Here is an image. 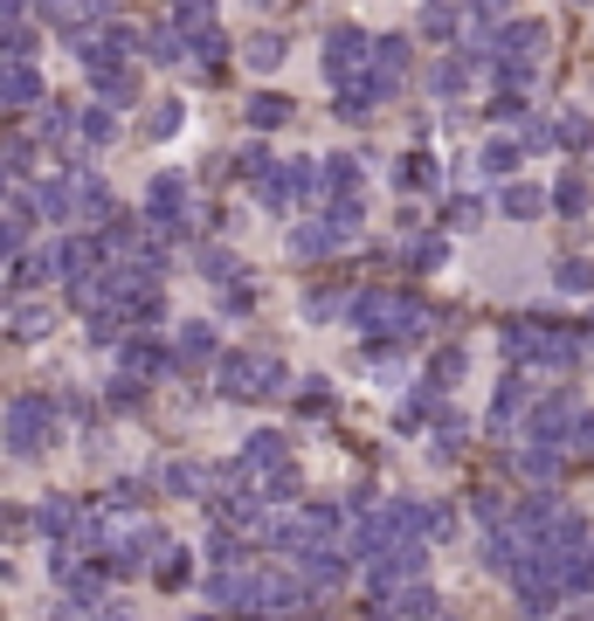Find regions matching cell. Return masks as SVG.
<instances>
[{
	"label": "cell",
	"mask_w": 594,
	"mask_h": 621,
	"mask_svg": "<svg viewBox=\"0 0 594 621\" xmlns=\"http://www.w3.org/2000/svg\"><path fill=\"white\" fill-rule=\"evenodd\" d=\"M353 325L367 331V339L380 346H401V339H422L429 331V310L415 304V297H401V291H359L353 297Z\"/></svg>",
	"instance_id": "obj_1"
},
{
	"label": "cell",
	"mask_w": 594,
	"mask_h": 621,
	"mask_svg": "<svg viewBox=\"0 0 594 621\" xmlns=\"http://www.w3.org/2000/svg\"><path fill=\"white\" fill-rule=\"evenodd\" d=\"M505 352L519 359V367H574V359H581V331L547 325V318H519V325H505Z\"/></svg>",
	"instance_id": "obj_2"
},
{
	"label": "cell",
	"mask_w": 594,
	"mask_h": 621,
	"mask_svg": "<svg viewBox=\"0 0 594 621\" xmlns=\"http://www.w3.org/2000/svg\"><path fill=\"white\" fill-rule=\"evenodd\" d=\"M283 359H270V352H222L215 359V386L228 401H256V394H283Z\"/></svg>",
	"instance_id": "obj_3"
},
{
	"label": "cell",
	"mask_w": 594,
	"mask_h": 621,
	"mask_svg": "<svg viewBox=\"0 0 594 621\" xmlns=\"http://www.w3.org/2000/svg\"><path fill=\"white\" fill-rule=\"evenodd\" d=\"M547 21H511V29L490 42V56H498V76H505V90H526L532 76H539V56H547Z\"/></svg>",
	"instance_id": "obj_4"
},
{
	"label": "cell",
	"mask_w": 594,
	"mask_h": 621,
	"mask_svg": "<svg viewBox=\"0 0 594 621\" xmlns=\"http://www.w3.org/2000/svg\"><path fill=\"white\" fill-rule=\"evenodd\" d=\"M48 443H56V407H48V394H21L8 407V449L14 456H42Z\"/></svg>",
	"instance_id": "obj_5"
},
{
	"label": "cell",
	"mask_w": 594,
	"mask_h": 621,
	"mask_svg": "<svg viewBox=\"0 0 594 621\" xmlns=\"http://www.w3.org/2000/svg\"><path fill=\"white\" fill-rule=\"evenodd\" d=\"M367 56H374V42L359 35V29H332V35H325V76H332V84L367 76Z\"/></svg>",
	"instance_id": "obj_6"
},
{
	"label": "cell",
	"mask_w": 594,
	"mask_h": 621,
	"mask_svg": "<svg viewBox=\"0 0 594 621\" xmlns=\"http://www.w3.org/2000/svg\"><path fill=\"white\" fill-rule=\"evenodd\" d=\"M145 221H152V228H187V179H180V173L152 179V194H145Z\"/></svg>",
	"instance_id": "obj_7"
},
{
	"label": "cell",
	"mask_w": 594,
	"mask_h": 621,
	"mask_svg": "<svg viewBox=\"0 0 594 621\" xmlns=\"http://www.w3.org/2000/svg\"><path fill=\"white\" fill-rule=\"evenodd\" d=\"M29 103H42V76L21 56H0V111H29Z\"/></svg>",
	"instance_id": "obj_8"
},
{
	"label": "cell",
	"mask_w": 594,
	"mask_h": 621,
	"mask_svg": "<svg viewBox=\"0 0 594 621\" xmlns=\"http://www.w3.org/2000/svg\"><path fill=\"white\" fill-rule=\"evenodd\" d=\"M304 601V587L291 580V574H256V601H249V614H291Z\"/></svg>",
	"instance_id": "obj_9"
},
{
	"label": "cell",
	"mask_w": 594,
	"mask_h": 621,
	"mask_svg": "<svg viewBox=\"0 0 594 621\" xmlns=\"http://www.w3.org/2000/svg\"><path fill=\"white\" fill-rule=\"evenodd\" d=\"M208 601L215 608H249L256 601V574H242V566H215V574H208Z\"/></svg>",
	"instance_id": "obj_10"
},
{
	"label": "cell",
	"mask_w": 594,
	"mask_h": 621,
	"mask_svg": "<svg viewBox=\"0 0 594 621\" xmlns=\"http://www.w3.org/2000/svg\"><path fill=\"white\" fill-rule=\"evenodd\" d=\"M118 359H125V373H132V380L166 373V367H173V352H160V339H125V346H118Z\"/></svg>",
	"instance_id": "obj_11"
},
{
	"label": "cell",
	"mask_w": 594,
	"mask_h": 621,
	"mask_svg": "<svg viewBox=\"0 0 594 621\" xmlns=\"http://www.w3.org/2000/svg\"><path fill=\"white\" fill-rule=\"evenodd\" d=\"M519 414H532V386H526V380H505V386H498V401H490V428L505 435L511 422H519Z\"/></svg>",
	"instance_id": "obj_12"
},
{
	"label": "cell",
	"mask_w": 594,
	"mask_h": 621,
	"mask_svg": "<svg viewBox=\"0 0 594 621\" xmlns=\"http://www.w3.org/2000/svg\"><path fill=\"white\" fill-rule=\"evenodd\" d=\"M283 435L277 428H263V435H249V449H242V470H256V477H270V470H283Z\"/></svg>",
	"instance_id": "obj_13"
},
{
	"label": "cell",
	"mask_w": 594,
	"mask_h": 621,
	"mask_svg": "<svg viewBox=\"0 0 594 621\" xmlns=\"http://www.w3.org/2000/svg\"><path fill=\"white\" fill-rule=\"evenodd\" d=\"M208 359H215V325H180L173 367H208Z\"/></svg>",
	"instance_id": "obj_14"
},
{
	"label": "cell",
	"mask_w": 594,
	"mask_h": 621,
	"mask_svg": "<svg viewBox=\"0 0 594 621\" xmlns=\"http://www.w3.org/2000/svg\"><path fill=\"white\" fill-rule=\"evenodd\" d=\"M298 559H304V574H312L318 587H339V580H346V559H339V553H332V546H325V538H318V546H304Z\"/></svg>",
	"instance_id": "obj_15"
},
{
	"label": "cell",
	"mask_w": 594,
	"mask_h": 621,
	"mask_svg": "<svg viewBox=\"0 0 594 621\" xmlns=\"http://www.w3.org/2000/svg\"><path fill=\"white\" fill-rule=\"evenodd\" d=\"M35 525H42L48 538H63V532H76V525H84V511H76L69 498H42V504H35Z\"/></svg>",
	"instance_id": "obj_16"
},
{
	"label": "cell",
	"mask_w": 594,
	"mask_h": 621,
	"mask_svg": "<svg viewBox=\"0 0 594 621\" xmlns=\"http://www.w3.org/2000/svg\"><path fill=\"white\" fill-rule=\"evenodd\" d=\"M173 498H201V490L215 483V470H201V462H166V477H160Z\"/></svg>",
	"instance_id": "obj_17"
},
{
	"label": "cell",
	"mask_w": 594,
	"mask_h": 621,
	"mask_svg": "<svg viewBox=\"0 0 594 621\" xmlns=\"http://www.w3.org/2000/svg\"><path fill=\"white\" fill-rule=\"evenodd\" d=\"M283 118H291V97H277V90H263V97H249V124H256V132H277Z\"/></svg>",
	"instance_id": "obj_18"
},
{
	"label": "cell",
	"mask_w": 594,
	"mask_h": 621,
	"mask_svg": "<svg viewBox=\"0 0 594 621\" xmlns=\"http://www.w3.org/2000/svg\"><path fill=\"white\" fill-rule=\"evenodd\" d=\"M395 187H401V194H415V187H435V160H429V152H408V160L395 166Z\"/></svg>",
	"instance_id": "obj_19"
},
{
	"label": "cell",
	"mask_w": 594,
	"mask_h": 621,
	"mask_svg": "<svg viewBox=\"0 0 594 621\" xmlns=\"http://www.w3.org/2000/svg\"><path fill=\"white\" fill-rule=\"evenodd\" d=\"M450 380H463V346L435 352V367H429V386H422V394H429V401H435V394H450Z\"/></svg>",
	"instance_id": "obj_20"
},
{
	"label": "cell",
	"mask_w": 594,
	"mask_h": 621,
	"mask_svg": "<svg viewBox=\"0 0 594 621\" xmlns=\"http://www.w3.org/2000/svg\"><path fill=\"white\" fill-rule=\"evenodd\" d=\"M553 139H560L566 152H587V145H594V118H587V111H566V118L553 124Z\"/></svg>",
	"instance_id": "obj_21"
},
{
	"label": "cell",
	"mask_w": 594,
	"mask_h": 621,
	"mask_svg": "<svg viewBox=\"0 0 594 621\" xmlns=\"http://www.w3.org/2000/svg\"><path fill=\"white\" fill-rule=\"evenodd\" d=\"M519 152H526L519 139H490V145L477 152V166H484V173H519Z\"/></svg>",
	"instance_id": "obj_22"
},
{
	"label": "cell",
	"mask_w": 594,
	"mask_h": 621,
	"mask_svg": "<svg viewBox=\"0 0 594 621\" xmlns=\"http://www.w3.org/2000/svg\"><path fill=\"white\" fill-rule=\"evenodd\" d=\"M201 276H208L215 291H228V283L242 276V263H236V255H228V249H201Z\"/></svg>",
	"instance_id": "obj_23"
},
{
	"label": "cell",
	"mask_w": 594,
	"mask_h": 621,
	"mask_svg": "<svg viewBox=\"0 0 594 621\" xmlns=\"http://www.w3.org/2000/svg\"><path fill=\"white\" fill-rule=\"evenodd\" d=\"M594 456V407L574 414V428H566V462H587Z\"/></svg>",
	"instance_id": "obj_24"
},
{
	"label": "cell",
	"mask_w": 594,
	"mask_h": 621,
	"mask_svg": "<svg viewBox=\"0 0 594 621\" xmlns=\"http://www.w3.org/2000/svg\"><path fill=\"white\" fill-rule=\"evenodd\" d=\"M90 76H97V97H105V103H132L139 97V84L125 69H90Z\"/></svg>",
	"instance_id": "obj_25"
},
{
	"label": "cell",
	"mask_w": 594,
	"mask_h": 621,
	"mask_svg": "<svg viewBox=\"0 0 594 621\" xmlns=\"http://www.w3.org/2000/svg\"><path fill=\"white\" fill-rule=\"evenodd\" d=\"M152 580H160V587H187V553H180V546H160V559H152Z\"/></svg>",
	"instance_id": "obj_26"
},
{
	"label": "cell",
	"mask_w": 594,
	"mask_h": 621,
	"mask_svg": "<svg viewBox=\"0 0 594 621\" xmlns=\"http://www.w3.org/2000/svg\"><path fill=\"white\" fill-rule=\"evenodd\" d=\"M539 207H547V194L526 187V179H519V187H505V215H511V221H532Z\"/></svg>",
	"instance_id": "obj_27"
},
{
	"label": "cell",
	"mask_w": 594,
	"mask_h": 621,
	"mask_svg": "<svg viewBox=\"0 0 594 621\" xmlns=\"http://www.w3.org/2000/svg\"><path fill=\"white\" fill-rule=\"evenodd\" d=\"M48 331H56V318H48L42 304H21L14 310V339H48Z\"/></svg>",
	"instance_id": "obj_28"
},
{
	"label": "cell",
	"mask_w": 594,
	"mask_h": 621,
	"mask_svg": "<svg viewBox=\"0 0 594 621\" xmlns=\"http://www.w3.org/2000/svg\"><path fill=\"white\" fill-rule=\"evenodd\" d=\"M553 207H560V215H587V179H581V173H566L560 187H553Z\"/></svg>",
	"instance_id": "obj_29"
},
{
	"label": "cell",
	"mask_w": 594,
	"mask_h": 621,
	"mask_svg": "<svg viewBox=\"0 0 594 621\" xmlns=\"http://www.w3.org/2000/svg\"><path fill=\"white\" fill-rule=\"evenodd\" d=\"M553 283H560V291H594V263H587V255H566V263L553 270Z\"/></svg>",
	"instance_id": "obj_30"
},
{
	"label": "cell",
	"mask_w": 594,
	"mask_h": 621,
	"mask_svg": "<svg viewBox=\"0 0 594 621\" xmlns=\"http://www.w3.org/2000/svg\"><path fill=\"white\" fill-rule=\"evenodd\" d=\"M84 139H90V145H111V139H118V118H111V103H97V111H84Z\"/></svg>",
	"instance_id": "obj_31"
},
{
	"label": "cell",
	"mask_w": 594,
	"mask_h": 621,
	"mask_svg": "<svg viewBox=\"0 0 594 621\" xmlns=\"http://www.w3.org/2000/svg\"><path fill=\"white\" fill-rule=\"evenodd\" d=\"M242 56H249L256 69H277V63H283V35H249Z\"/></svg>",
	"instance_id": "obj_32"
},
{
	"label": "cell",
	"mask_w": 594,
	"mask_h": 621,
	"mask_svg": "<svg viewBox=\"0 0 594 621\" xmlns=\"http://www.w3.org/2000/svg\"><path fill=\"white\" fill-rule=\"evenodd\" d=\"M35 132H42V139H69V132H76V118H69V103H48V111L35 118Z\"/></svg>",
	"instance_id": "obj_33"
},
{
	"label": "cell",
	"mask_w": 594,
	"mask_h": 621,
	"mask_svg": "<svg viewBox=\"0 0 594 621\" xmlns=\"http://www.w3.org/2000/svg\"><path fill=\"white\" fill-rule=\"evenodd\" d=\"M422 35H429V42H450V35H456V8H435V0H429V14H422Z\"/></svg>",
	"instance_id": "obj_34"
},
{
	"label": "cell",
	"mask_w": 594,
	"mask_h": 621,
	"mask_svg": "<svg viewBox=\"0 0 594 621\" xmlns=\"http://www.w3.org/2000/svg\"><path fill=\"white\" fill-rule=\"evenodd\" d=\"M145 48H152V63H166V69H173V63H180V29H152Z\"/></svg>",
	"instance_id": "obj_35"
},
{
	"label": "cell",
	"mask_w": 594,
	"mask_h": 621,
	"mask_svg": "<svg viewBox=\"0 0 594 621\" xmlns=\"http://www.w3.org/2000/svg\"><path fill=\"white\" fill-rule=\"evenodd\" d=\"M429 84L443 90V97H456L463 84H471V63H435V76H429Z\"/></svg>",
	"instance_id": "obj_36"
},
{
	"label": "cell",
	"mask_w": 594,
	"mask_h": 621,
	"mask_svg": "<svg viewBox=\"0 0 594 621\" xmlns=\"http://www.w3.org/2000/svg\"><path fill=\"white\" fill-rule=\"evenodd\" d=\"M180 132V103H160V111L145 118V139H173Z\"/></svg>",
	"instance_id": "obj_37"
},
{
	"label": "cell",
	"mask_w": 594,
	"mask_h": 621,
	"mask_svg": "<svg viewBox=\"0 0 594 621\" xmlns=\"http://www.w3.org/2000/svg\"><path fill=\"white\" fill-rule=\"evenodd\" d=\"M236 166H242L249 179H263V173H277L283 160H270V152H263V145H249V152H242V160H236Z\"/></svg>",
	"instance_id": "obj_38"
},
{
	"label": "cell",
	"mask_w": 594,
	"mask_h": 621,
	"mask_svg": "<svg viewBox=\"0 0 594 621\" xmlns=\"http://www.w3.org/2000/svg\"><path fill=\"white\" fill-rule=\"evenodd\" d=\"M298 407H304V414H325V407H332V394H325V380H304V394H298Z\"/></svg>",
	"instance_id": "obj_39"
},
{
	"label": "cell",
	"mask_w": 594,
	"mask_h": 621,
	"mask_svg": "<svg viewBox=\"0 0 594 621\" xmlns=\"http://www.w3.org/2000/svg\"><path fill=\"white\" fill-rule=\"evenodd\" d=\"M477 518H484V525H505V498H498V490H477Z\"/></svg>",
	"instance_id": "obj_40"
},
{
	"label": "cell",
	"mask_w": 594,
	"mask_h": 621,
	"mask_svg": "<svg viewBox=\"0 0 594 621\" xmlns=\"http://www.w3.org/2000/svg\"><path fill=\"white\" fill-rule=\"evenodd\" d=\"M477 215H484L477 200H450V228H477Z\"/></svg>",
	"instance_id": "obj_41"
},
{
	"label": "cell",
	"mask_w": 594,
	"mask_h": 621,
	"mask_svg": "<svg viewBox=\"0 0 594 621\" xmlns=\"http://www.w3.org/2000/svg\"><path fill=\"white\" fill-rule=\"evenodd\" d=\"M304 310H312V318H332V310H339V291H312V297H304Z\"/></svg>",
	"instance_id": "obj_42"
},
{
	"label": "cell",
	"mask_w": 594,
	"mask_h": 621,
	"mask_svg": "<svg viewBox=\"0 0 594 621\" xmlns=\"http://www.w3.org/2000/svg\"><path fill=\"white\" fill-rule=\"evenodd\" d=\"M443 263V242H415V270H435Z\"/></svg>",
	"instance_id": "obj_43"
},
{
	"label": "cell",
	"mask_w": 594,
	"mask_h": 621,
	"mask_svg": "<svg viewBox=\"0 0 594 621\" xmlns=\"http://www.w3.org/2000/svg\"><path fill=\"white\" fill-rule=\"evenodd\" d=\"M463 8H471L477 21H490V14H505V8H511V0H463Z\"/></svg>",
	"instance_id": "obj_44"
},
{
	"label": "cell",
	"mask_w": 594,
	"mask_h": 621,
	"mask_svg": "<svg viewBox=\"0 0 594 621\" xmlns=\"http://www.w3.org/2000/svg\"><path fill=\"white\" fill-rule=\"evenodd\" d=\"M8 179H14V160H0V194H8Z\"/></svg>",
	"instance_id": "obj_45"
},
{
	"label": "cell",
	"mask_w": 594,
	"mask_h": 621,
	"mask_svg": "<svg viewBox=\"0 0 594 621\" xmlns=\"http://www.w3.org/2000/svg\"><path fill=\"white\" fill-rule=\"evenodd\" d=\"M8 14H21V0H0V21H8Z\"/></svg>",
	"instance_id": "obj_46"
}]
</instances>
